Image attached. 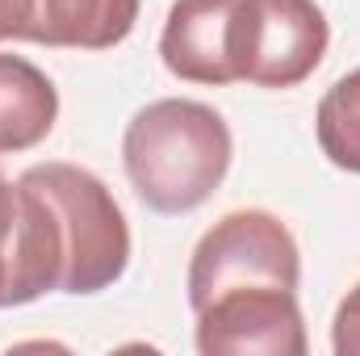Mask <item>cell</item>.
<instances>
[{"label":"cell","instance_id":"1","mask_svg":"<svg viewBox=\"0 0 360 356\" xmlns=\"http://www.w3.org/2000/svg\"><path fill=\"white\" fill-rule=\"evenodd\" d=\"M21 227L8 306L42 293H101L130 265V227L109 184L76 164H34L17 177Z\"/></svg>","mask_w":360,"mask_h":356},{"label":"cell","instance_id":"2","mask_svg":"<svg viewBox=\"0 0 360 356\" xmlns=\"http://www.w3.org/2000/svg\"><path fill=\"white\" fill-rule=\"evenodd\" d=\"M235 139L214 105L164 96L143 105L122 134V164L155 214H193L231 172Z\"/></svg>","mask_w":360,"mask_h":356},{"label":"cell","instance_id":"3","mask_svg":"<svg viewBox=\"0 0 360 356\" xmlns=\"http://www.w3.org/2000/svg\"><path fill=\"white\" fill-rule=\"evenodd\" d=\"M302 281V252L289 227L269 210H231L222 214L188 260V306L201 310L210 298L226 289H252V285H276L297 289Z\"/></svg>","mask_w":360,"mask_h":356},{"label":"cell","instance_id":"4","mask_svg":"<svg viewBox=\"0 0 360 356\" xmlns=\"http://www.w3.org/2000/svg\"><path fill=\"white\" fill-rule=\"evenodd\" d=\"M327 42L331 25L314 0H243L239 80L256 89H297L323 63Z\"/></svg>","mask_w":360,"mask_h":356},{"label":"cell","instance_id":"5","mask_svg":"<svg viewBox=\"0 0 360 356\" xmlns=\"http://www.w3.org/2000/svg\"><path fill=\"white\" fill-rule=\"evenodd\" d=\"M193 314L201 356H306L310 348L297 289H226Z\"/></svg>","mask_w":360,"mask_h":356},{"label":"cell","instance_id":"6","mask_svg":"<svg viewBox=\"0 0 360 356\" xmlns=\"http://www.w3.org/2000/svg\"><path fill=\"white\" fill-rule=\"evenodd\" d=\"M239 13L243 0H176L160 34L164 68L188 84H235Z\"/></svg>","mask_w":360,"mask_h":356},{"label":"cell","instance_id":"7","mask_svg":"<svg viewBox=\"0 0 360 356\" xmlns=\"http://www.w3.org/2000/svg\"><path fill=\"white\" fill-rule=\"evenodd\" d=\"M143 0H8V38L109 51L130 38Z\"/></svg>","mask_w":360,"mask_h":356},{"label":"cell","instance_id":"8","mask_svg":"<svg viewBox=\"0 0 360 356\" xmlns=\"http://www.w3.org/2000/svg\"><path fill=\"white\" fill-rule=\"evenodd\" d=\"M59 117L55 80L21 55H0V155L38 147Z\"/></svg>","mask_w":360,"mask_h":356},{"label":"cell","instance_id":"9","mask_svg":"<svg viewBox=\"0 0 360 356\" xmlns=\"http://www.w3.org/2000/svg\"><path fill=\"white\" fill-rule=\"evenodd\" d=\"M314 134L335 168L360 177V68L323 92L314 113Z\"/></svg>","mask_w":360,"mask_h":356},{"label":"cell","instance_id":"10","mask_svg":"<svg viewBox=\"0 0 360 356\" xmlns=\"http://www.w3.org/2000/svg\"><path fill=\"white\" fill-rule=\"evenodd\" d=\"M17 227H21V193L0 172V306H8L13 260H17Z\"/></svg>","mask_w":360,"mask_h":356},{"label":"cell","instance_id":"11","mask_svg":"<svg viewBox=\"0 0 360 356\" xmlns=\"http://www.w3.org/2000/svg\"><path fill=\"white\" fill-rule=\"evenodd\" d=\"M331 348H335V356H360V281L344 293V302L335 310Z\"/></svg>","mask_w":360,"mask_h":356},{"label":"cell","instance_id":"12","mask_svg":"<svg viewBox=\"0 0 360 356\" xmlns=\"http://www.w3.org/2000/svg\"><path fill=\"white\" fill-rule=\"evenodd\" d=\"M8 38V0H0V42Z\"/></svg>","mask_w":360,"mask_h":356}]
</instances>
